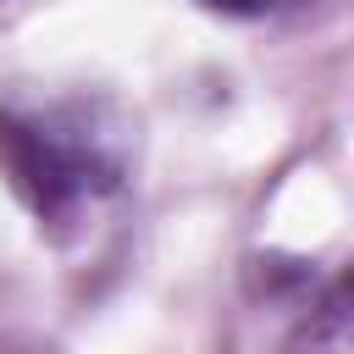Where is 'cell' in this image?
I'll return each mask as SVG.
<instances>
[{"mask_svg":"<svg viewBox=\"0 0 354 354\" xmlns=\"http://www.w3.org/2000/svg\"><path fill=\"white\" fill-rule=\"evenodd\" d=\"M210 11H227V17H260V11H277L282 0H205Z\"/></svg>","mask_w":354,"mask_h":354,"instance_id":"7a4b0ae2","label":"cell"},{"mask_svg":"<svg viewBox=\"0 0 354 354\" xmlns=\"http://www.w3.org/2000/svg\"><path fill=\"white\" fill-rule=\"evenodd\" d=\"M0 166L39 216H66L116 171L94 122L72 105L0 111Z\"/></svg>","mask_w":354,"mask_h":354,"instance_id":"6da1fadb","label":"cell"}]
</instances>
